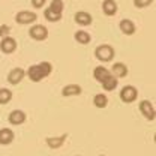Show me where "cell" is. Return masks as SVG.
<instances>
[{
    "label": "cell",
    "mask_w": 156,
    "mask_h": 156,
    "mask_svg": "<svg viewBox=\"0 0 156 156\" xmlns=\"http://www.w3.org/2000/svg\"><path fill=\"white\" fill-rule=\"evenodd\" d=\"M53 72V65L50 62H41L38 65H32L27 69V77L30 78V81L33 83H39L44 78H47L50 74Z\"/></svg>",
    "instance_id": "1"
},
{
    "label": "cell",
    "mask_w": 156,
    "mask_h": 156,
    "mask_svg": "<svg viewBox=\"0 0 156 156\" xmlns=\"http://www.w3.org/2000/svg\"><path fill=\"white\" fill-rule=\"evenodd\" d=\"M65 9V3L63 0H51L50 6L44 11V17L50 23H57L62 20V14Z\"/></svg>",
    "instance_id": "2"
},
{
    "label": "cell",
    "mask_w": 156,
    "mask_h": 156,
    "mask_svg": "<svg viewBox=\"0 0 156 156\" xmlns=\"http://www.w3.org/2000/svg\"><path fill=\"white\" fill-rule=\"evenodd\" d=\"M114 48L111 47V45H108V44H102V45H99L96 47V50H95V56L99 62H102V63H107V62H111L113 58H114Z\"/></svg>",
    "instance_id": "3"
},
{
    "label": "cell",
    "mask_w": 156,
    "mask_h": 156,
    "mask_svg": "<svg viewBox=\"0 0 156 156\" xmlns=\"http://www.w3.org/2000/svg\"><path fill=\"white\" fill-rule=\"evenodd\" d=\"M29 35L35 41H45L48 38V29L45 26H42V24H35L33 27H30Z\"/></svg>",
    "instance_id": "4"
},
{
    "label": "cell",
    "mask_w": 156,
    "mask_h": 156,
    "mask_svg": "<svg viewBox=\"0 0 156 156\" xmlns=\"http://www.w3.org/2000/svg\"><path fill=\"white\" fill-rule=\"evenodd\" d=\"M38 20V15L35 12H30V11H20L15 15V21L18 24H23V26H27V24H32Z\"/></svg>",
    "instance_id": "5"
},
{
    "label": "cell",
    "mask_w": 156,
    "mask_h": 156,
    "mask_svg": "<svg viewBox=\"0 0 156 156\" xmlns=\"http://www.w3.org/2000/svg\"><path fill=\"white\" fill-rule=\"evenodd\" d=\"M138 96V90H136L134 86H125L122 90H120V99L126 104H131L134 102Z\"/></svg>",
    "instance_id": "6"
},
{
    "label": "cell",
    "mask_w": 156,
    "mask_h": 156,
    "mask_svg": "<svg viewBox=\"0 0 156 156\" xmlns=\"http://www.w3.org/2000/svg\"><path fill=\"white\" fill-rule=\"evenodd\" d=\"M0 50H2V53H5V54H12V53L17 50V41L14 38H11V36L2 38Z\"/></svg>",
    "instance_id": "7"
},
{
    "label": "cell",
    "mask_w": 156,
    "mask_h": 156,
    "mask_svg": "<svg viewBox=\"0 0 156 156\" xmlns=\"http://www.w3.org/2000/svg\"><path fill=\"white\" fill-rule=\"evenodd\" d=\"M26 77V71L23 68H14L9 74H8V81L12 86H17L23 81V78Z\"/></svg>",
    "instance_id": "8"
},
{
    "label": "cell",
    "mask_w": 156,
    "mask_h": 156,
    "mask_svg": "<svg viewBox=\"0 0 156 156\" xmlns=\"http://www.w3.org/2000/svg\"><path fill=\"white\" fill-rule=\"evenodd\" d=\"M140 111L146 119L155 120V108H153V105L149 101H141L140 102Z\"/></svg>",
    "instance_id": "9"
},
{
    "label": "cell",
    "mask_w": 156,
    "mask_h": 156,
    "mask_svg": "<svg viewBox=\"0 0 156 156\" xmlns=\"http://www.w3.org/2000/svg\"><path fill=\"white\" fill-rule=\"evenodd\" d=\"M119 29H120V30H122V33H123V35H126V36L134 35V33H135V30H136L134 21H131V20H128V18L122 20V21L119 23Z\"/></svg>",
    "instance_id": "10"
},
{
    "label": "cell",
    "mask_w": 156,
    "mask_h": 156,
    "mask_svg": "<svg viewBox=\"0 0 156 156\" xmlns=\"http://www.w3.org/2000/svg\"><path fill=\"white\" fill-rule=\"evenodd\" d=\"M74 18H75V23L80 24V26H90L92 21H93V17L86 11H78Z\"/></svg>",
    "instance_id": "11"
},
{
    "label": "cell",
    "mask_w": 156,
    "mask_h": 156,
    "mask_svg": "<svg viewBox=\"0 0 156 156\" xmlns=\"http://www.w3.org/2000/svg\"><path fill=\"white\" fill-rule=\"evenodd\" d=\"M102 11L107 17H113L117 14V3L116 0H104L102 2Z\"/></svg>",
    "instance_id": "12"
},
{
    "label": "cell",
    "mask_w": 156,
    "mask_h": 156,
    "mask_svg": "<svg viewBox=\"0 0 156 156\" xmlns=\"http://www.w3.org/2000/svg\"><path fill=\"white\" fill-rule=\"evenodd\" d=\"M111 74L114 75L116 78H123L128 75V66L125 65V63H120V62H117L113 65V68H111Z\"/></svg>",
    "instance_id": "13"
},
{
    "label": "cell",
    "mask_w": 156,
    "mask_h": 156,
    "mask_svg": "<svg viewBox=\"0 0 156 156\" xmlns=\"http://www.w3.org/2000/svg\"><path fill=\"white\" fill-rule=\"evenodd\" d=\"M26 122V113L21 110H14L9 114V123L11 125H23Z\"/></svg>",
    "instance_id": "14"
},
{
    "label": "cell",
    "mask_w": 156,
    "mask_h": 156,
    "mask_svg": "<svg viewBox=\"0 0 156 156\" xmlns=\"http://www.w3.org/2000/svg\"><path fill=\"white\" fill-rule=\"evenodd\" d=\"M110 75H111V71L107 69L105 66H96L95 71H93V77H95V80L98 83H102L105 78L110 77Z\"/></svg>",
    "instance_id": "15"
},
{
    "label": "cell",
    "mask_w": 156,
    "mask_h": 156,
    "mask_svg": "<svg viewBox=\"0 0 156 156\" xmlns=\"http://www.w3.org/2000/svg\"><path fill=\"white\" fill-rule=\"evenodd\" d=\"M81 86H78V84H68V86H65L63 87V90H62V95L63 96H78V95H81Z\"/></svg>",
    "instance_id": "16"
},
{
    "label": "cell",
    "mask_w": 156,
    "mask_h": 156,
    "mask_svg": "<svg viewBox=\"0 0 156 156\" xmlns=\"http://www.w3.org/2000/svg\"><path fill=\"white\" fill-rule=\"evenodd\" d=\"M14 132H12V129H9V128H3V129H0V144H3V146H6V144H11L12 141H14Z\"/></svg>",
    "instance_id": "17"
},
{
    "label": "cell",
    "mask_w": 156,
    "mask_h": 156,
    "mask_svg": "<svg viewBox=\"0 0 156 156\" xmlns=\"http://www.w3.org/2000/svg\"><path fill=\"white\" fill-rule=\"evenodd\" d=\"M102 87H104V90H108V92H111V90H114L117 87V84H119V78H116L113 74L110 75V77H107L102 83Z\"/></svg>",
    "instance_id": "18"
},
{
    "label": "cell",
    "mask_w": 156,
    "mask_h": 156,
    "mask_svg": "<svg viewBox=\"0 0 156 156\" xmlns=\"http://www.w3.org/2000/svg\"><path fill=\"white\" fill-rule=\"evenodd\" d=\"M74 38H75V41H77L78 44H81V45H87V44L92 41L90 33L86 32V30H78V32H75Z\"/></svg>",
    "instance_id": "19"
},
{
    "label": "cell",
    "mask_w": 156,
    "mask_h": 156,
    "mask_svg": "<svg viewBox=\"0 0 156 156\" xmlns=\"http://www.w3.org/2000/svg\"><path fill=\"white\" fill-rule=\"evenodd\" d=\"M65 140H66V135L57 136V138L50 136V138H47V144H48L51 149H58V147H62V144L65 143Z\"/></svg>",
    "instance_id": "20"
},
{
    "label": "cell",
    "mask_w": 156,
    "mask_h": 156,
    "mask_svg": "<svg viewBox=\"0 0 156 156\" xmlns=\"http://www.w3.org/2000/svg\"><path fill=\"white\" fill-rule=\"evenodd\" d=\"M93 104H95L96 108H105L108 105V98L105 95H102V93H98L93 98Z\"/></svg>",
    "instance_id": "21"
},
{
    "label": "cell",
    "mask_w": 156,
    "mask_h": 156,
    "mask_svg": "<svg viewBox=\"0 0 156 156\" xmlns=\"http://www.w3.org/2000/svg\"><path fill=\"white\" fill-rule=\"evenodd\" d=\"M12 99V92L9 89H0V104H9Z\"/></svg>",
    "instance_id": "22"
},
{
    "label": "cell",
    "mask_w": 156,
    "mask_h": 156,
    "mask_svg": "<svg viewBox=\"0 0 156 156\" xmlns=\"http://www.w3.org/2000/svg\"><path fill=\"white\" fill-rule=\"evenodd\" d=\"M153 3V0H134V6L135 8H147Z\"/></svg>",
    "instance_id": "23"
},
{
    "label": "cell",
    "mask_w": 156,
    "mask_h": 156,
    "mask_svg": "<svg viewBox=\"0 0 156 156\" xmlns=\"http://www.w3.org/2000/svg\"><path fill=\"white\" fill-rule=\"evenodd\" d=\"M9 32H11V27H9V26H6V24H2V26H0V38L8 36Z\"/></svg>",
    "instance_id": "24"
},
{
    "label": "cell",
    "mask_w": 156,
    "mask_h": 156,
    "mask_svg": "<svg viewBox=\"0 0 156 156\" xmlns=\"http://www.w3.org/2000/svg\"><path fill=\"white\" fill-rule=\"evenodd\" d=\"M45 3H47V0H32V5L35 9H41L42 6H45Z\"/></svg>",
    "instance_id": "25"
},
{
    "label": "cell",
    "mask_w": 156,
    "mask_h": 156,
    "mask_svg": "<svg viewBox=\"0 0 156 156\" xmlns=\"http://www.w3.org/2000/svg\"><path fill=\"white\" fill-rule=\"evenodd\" d=\"M102 156H104V155H102Z\"/></svg>",
    "instance_id": "26"
}]
</instances>
